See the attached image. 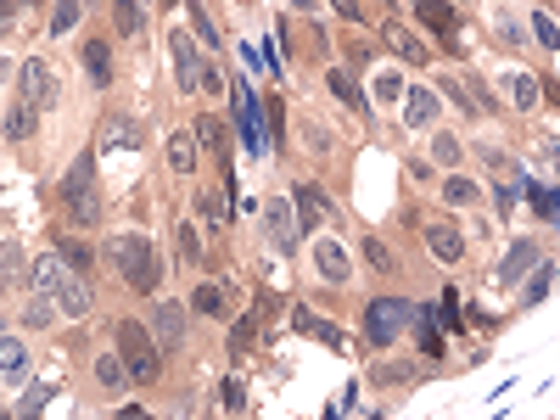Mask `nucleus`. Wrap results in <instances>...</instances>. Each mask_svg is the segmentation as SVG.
<instances>
[{
  "label": "nucleus",
  "mask_w": 560,
  "mask_h": 420,
  "mask_svg": "<svg viewBox=\"0 0 560 420\" xmlns=\"http://www.w3.org/2000/svg\"><path fill=\"white\" fill-rule=\"evenodd\" d=\"M107 264L124 275V286L129 292H140V297H152L157 292V280H163V258H157V247H152V236H140V230H118V236H107Z\"/></svg>",
  "instance_id": "nucleus-1"
},
{
  "label": "nucleus",
  "mask_w": 560,
  "mask_h": 420,
  "mask_svg": "<svg viewBox=\"0 0 560 420\" xmlns=\"http://www.w3.org/2000/svg\"><path fill=\"white\" fill-rule=\"evenodd\" d=\"M112 348L124 353L135 392H152L157 381H163V342L152 336V325H140V320H118V325H112Z\"/></svg>",
  "instance_id": "nucleus-2"
},
{
  "label": "nucleus",
  "mask_w": 560,
  "mask_h": 420,
  "mask_svg": "<svg viewBox=\"0 0 560 420\" xmlns=\"http://www.w3.org/2000/svg\"><path fill=\"white\" fill-rule=\"evenodd\" d=\"M56 196H62V208H68V219L73 224H90L101 219V185H96V157L90 152H79L68 163V174H62V185H56Z\"/></svg>",
  "instance_id": "nucleus-3"
},
{
  "label": "nucleus",
  "mask_w": 560,
  "mask_h": 420,
  "mask_svg": "<svg viewBox=\"0 0 560 420\" xmlns=\"http://www.w3.org/2000/svg\"><path fill=\"white\" fill-rule=\"evenodd\" d=\"M404 331H415V303H409V297H387V292H381V297L364 303V342H370V348L387 353Z\"/></svg>",
  "instance_id": "nucleus-4"
},
{
  "label": "nucleus",
  "mask_w": 560,
  "mask_h": 420,
  "mask_svg": "<svg viewBox=\"0 0 560 420\" xmlns=\"http://www.w3.org/2000/svg\"><path fill=\"white\" fill-rule=\"evenodd\" d=\"M202 62H208V51H202L185 28H168V68H174L180 96H196V90H202Z\"/></svg>",
  "instance_id": "nucleus-5"
},
{
  "label": "nucleus",
  "mask_w": 560,
  "mask_h": 420,
  "mask_svg": "<svg viewBox=\"0 0 560 420\" xmlns=\"http://www.w3.org/2000/svg\"><path fill=\"white\" fill-rule=\"evenodd\" d=\"M264 236H269V252H275V258H292V252H297L303 224H297L292 196H269V202H264Z\"/></svg>",
  "instance_id": "nucleus-6"
},
{
  "label": "nucleus",
  "mask_w": 560,
  "mask_h": 420,
  "mask_svg": "<svg viewBox=\"0 0 560 420\" xmlns=\"http://www.w3.org/2000/svg\"><path fill=\"white\" fill-rule=\"evenodd\" d=\"M437 124H443V90H437V84H409V96H404V129H415V135H432Z\"/></svg>",
  "instance_id": "nucleus-7"
},
{
  "label": "nucleus",
  "mask_w": 560,
  "mask_h": 420,
  "mask_svg": "<svg viewBox=\"0 0 560 420\" xmlns=\"http://www.w3.org/2000/svg\"><path fill=\"white\" fill-rule=\"evenodd\" d=\"M17 84H23V101H34L40 112L62 101V79H56V68L45 62V56H28L23 73H17Z\"/></svg>",
  "instance_id": "nucleus-8"
},
{
  "label": "nucleus",
  "mask_w": 560,
  "mask_h": 420,
  "mask_svg": "<svg viewBox=\"0 0 560 420\" xmlns=\"http://www.w3.org/2000/svg\"><path fill=\"white\" fill-rule=\"evenodd\" d=\"M146 325H152V336L163 342V348H185V325H191V303H168V297H157L152 314H146Z\"/></svg>",
  "instance_id": "nucleus-9"
},
{
  "label": "nucleus",
  "mask_w": 560,
  "mask_h": 420,
  "mask_svg": "<svg viewBox=\"0 0 560 420\" xmlns=\"http://www.w3.org/2000/svg\"><path fill=\"white\" fill-rule=\"evenodd\" d=\"M314 269H320L325 286H348L353 280V258L342 236H314Z\"/></svg>",
  "instance_id": "nucleus-10"
},
{
  "label": "nucleus",
  "mask_w": 560,
  "mask_h": 420,
  "mask_svg": "<svg viewBox=\"0 0 560 420\" xmlns=\"http://www.w3.org/2000/svg\"><path fill=\"white\" fill-rule=\"evenodd\" d=\"M79 275V269L62 258V252H45V258H34V269H28V292H45V297H62L68 292V280Z\"/></svg>",
  "instance_id": "nucleus-11"
},
{
  "label": "nucleus",
  "mask_w": 560,
  "mask_h": 420,
  "mask_svg": "<svg viewBox=\"0 0 560 420\" xmlns=\"http://www.w3.org/2000/svg\"><path fill=\"white\" fill-rule=\"evenodd\" d=\"M544 264V247L532 236H516L510 247H504V264H499V286H521V280L532 275V269Z\"/></svg>",
  "instance_id": "nucleus-12"
},
{
  "label": "nucleus",
  "mask_w": 560,
  "mask_h": 420,
  "mask_svg": "<svg viewBox=\"0 0 560 420\" xmlns=\"http://www.w3.org/2000/svg\"><path fill=\"white\" fill-rule=\"evenodd\" d=\"M381 40H387V51L398 56V62H409V68H432V45L420 40L409 23H387L381 28Z\"/></svg>",
  "instance_id": "nucleus-13"
},
{
  "label": "nucleus",
  "mask_w": 560,
  "mask_h": 420,
  "mask_svg": "<svg viewBox=\"0 0 560 420\" xmlns=\"http://www.w3.org/2000/svg\"><path fill=\"white\" fill-rule=\"evenodd\" d=\"M426 252H432L437 264H460V258H465V236H460V224L432 219V224H426Z\"/></svg>",
  "instance_id": "nucleus-14"
},
{
  "label": "nucleus",
  "mask_w": 560,
  "mask_h": 420,
  "mask_svg": "<svg viewBox=\"0 0 560 420\" xmlns=\"http://www.w3.org/2000/svg\"><path fill=\"white\" fill-rule=\"evenodd\" d=\"M292 208H297V224H303V236H308V230H314V224L331 213V196H325L314 180H297L292 185Z\"/></svg>",
  "instance_id": "nucleus-15"
},
{
  "label": "nucleus",
  "mask_w": 560,
  "mask_h": 420,
  "mask_svg": "<svg viewBox=\"0 0 560 420\" xmlns=\"http://www.w3.org/2000/svg\"><path fill=\"white\" fill-rule=\"evenodd\" d=\"M426 163L443 168V174H454V168L465 163V140L454 135L448 124H437V129H432V140H426Z\"/></svg>",
  "instance_id": "nucleus-16"
},
{
  "label": "nucleus",
  "mask_w": 560,
  "mask_h": 420,
  "mask_svg": "<svg viewBox=\"0 0 560 420\" xmlns=\"http://www.w3.org/2000/svg\"><path fill=\"white\" fill-rule=\"evenodd\" d=\"M196 163H202V140H196V129H174V135H168V174L191 180Z\"/></svg>",
  "instance_id": "nucleus-17"
},
{
  "label": "nucleus",
  "mask_w": 560,
  "mask_h": 420,
  "mask_svg": "<svg viewBox=\"0 0 560 420\" xmlns=\"http://www.w3.org/2000/svg\"><path fill=\"white\" fill-rule=\"evenodd\" d=\"M230 101H236V118H241V140H247V152H269L264 124H258V101H252V90H247V84H236V90H230Z\"/></svg>",
  "instance_id": "nucleus-18"
},
{
  "label": "nucleus",
  "mask_w": 560,
  "mask_h": 420,
  "mask_svg": "<svg viewBox=\"0 0 560 420\" xmlns=\"http://www.w3.org/2000/svg\"><path fill=\"white\" fill-rule=\"evenodd\" d=\"M409 6H415V23L432 28L437 40H454V34H460V17H454L448 0H409Z\"/></svg>",
  "instance_id": "nucleus-19"
},
{
  "label": "nucleus",
  "mask_w": 560,
  "mask_h": 420,
  "mask_svg": "<svg viewBox=\"0 0 560 420\" xmlns=\"http://www.w3.org/2000/svg\"><path fill=\"white\" fill-rule=\"evenodd\" d=\"M191 314H202V320H224V314H230V280H202V286H196L191 292Z\"/></svg>",
  "instance_id": "nucleus-20"
},
{
  "label": "nucleus",
  "mask_w": 560,
  "mask_h": 420,
  "mask_svg": "<svg viewBox=\"0 0 560 420\" xmlns=\"http://www.w3.org/2000/svg\"><path fill=\"white\" fill-rule=\"evenodd\" d=\"M504 96H510L516 112H538L544 107V84H538V73H504Z\"/></svg>",
  "instance_id": "nucleus-21"
},
{
  "label": "nucleus",
  "mask_w": 560,
  "mask_h": 420,
  "mask_svg": "<svg viewBox=\"0 0 560 420\" xmlns=\"http://www.w3.org/2000/svg\"><path fill=\"white\" fill-rule=\"evenodd\" d=\"M62 314V303L56 297H45V292H28L23 297V308H17V331H45V325Z\"/></svg>",
  "instance_id": "nucleus-22"
},
{
  "label": "nucleus",
  "mask_w": 560,
  "mask_h": 420,
  "mask_svg": "<svg viewBox=\"0 0 560 420\" xmlns=\"http://www.w3.org/2000/svg\"><path fill=\"white\" fill-rule=\"evenodd\" d=\"M482 163H488V174H493V191H521V185H527L521 163L510 152H499V146H488V152H482Z\"/></svg>",
  "instance_id": "nucleus-23"
},
{
  "label": "nucleus",
  "mask_w": 560,
  "mask_h": 420,
  "mask_svg": "<svg viewBox=\"0 0 560 420\" xmlns=\"http://www.w3.org/2000/svg\"><path fill=\"white\" fill-rule=\"evenodd\" d=\"M191 213L202 224H213V230H224V224H230V185H219V191H196Z\"/></svg>",
  "instance_id": "nucleus-24"
},
{
  "label": "nucleus",
  "mask_w": 560,
  "mask_h": 420,
  "mask_svg": "<svg viewBox=\"0 0 560 420\" xmlns=\"http://www.w3.org/2000/svg\"><path fill=\"white\" fill-rule=\"evenodd\" d=\"M437 196H443L448 208H476V202H482V185L471 180V174H460V168H454V174H443V185H437Z\"/></svg>",
  "instance_id": "nucleus-25"
},
{
  "label": "nucleus",
  "mask_w": 560,
  "mask_h": 420,
  "mask_svg": "<svg viewBox=\"0 0 560 420\" xmlns=\"http://www.w3.org/2000/svg\"><path fill=\"white\" fill-rule=\"evenodd\" d=\"M96 387H101V392L135 387V381H129V364H124V353H118V348H112V353H96Z\"/></svg>",
  "instance_id": "nucleus-26"
},
{
  "label": "nucleus",
  "mask_w": 560,
  "mask_h": 420,
  "mask_svg": "<svg viewBox=\"0 0 560 420\" xmlns=\"http://www.w3.org/2000/svg\"><path fill=\"white\" fill-rule=\"evenodd\" d=\"M0 364H6V387H23L28 381V348H23V336L6 331V342H0Z\"/></svg>",
  "instance_id": "nucleus-27"
},
{
  "label": "nucleus",
  "mask_w": 560,
  "mask_h": 420,
  "mask_svg": "<svg viewBox=\"0 0 560 420\" xmlns=\"http://www.w3.org/2000/svg\"><path fill=\"white\" fill-rule=\"evenodd\" d=\"M370 381H376L381 392H409L420 381V370H415V364H404V359H387V364H376V370H370Z\"/></svg>",
  "instance_id": "nucleus-28"
},
{
  "label": "nucleus",
  "mask_w": 560,
  "mask_h": 420,
  "mask_svg": "<svg viewBox=\"0 0 560 420\" xmlns=\"http://www.w3.org/2000/svg\"><path fill=\"white\" fill-rule=\"evenodd\" d=\"M124 146H135V124H129L124 112H107V118H101L96 152H124Z\"/></svg>",
  "instance_id": "nucleus-29"
},
{
  "label": "nucleus",
  "mask_w": 560,
  "mask_h": 420,
  "mask_svg": "<svg viewBox=\"0 0 560 420\" xmlns=\"http://www.w3.org/2000/svg\"><path fill=\"white\" fill-rule=\"evenodd\" d=\"M84 73H90L96 90H107V84H112V45L107 40H84Z\"/></svg>",
  "instance_id": "nucleus-30"
},
{
  "label": "nucleus",
  "mask_w": 560,
  "mask_h": 420,
  "mask_svg": "<svg viewBox=\"0 0 560 420\" xmlns=\"http://www.w3.org/2000/svg\"><path fill=\"white\" fill-rule=\"evenodd\" d=\"M325 90H331V96L342 101V107H353V112H359V118H370V101L359 96V84H353L342 68H331V73H325Z\"/></svg>",
  "instance_id": "nucleus-31"
},
{
  "label": "nucleus",
  "mask_w": 560,
  "mask_h": 420,
  "mask_svg": "<svg viewBox=\"0 0 560 420\" xmlns=\"http://www.w3.org/2000/svg\"><path fill=\"white\" fill-rule=\"evenodd\" d=\"M527 28H532V23H521L510 6H499V12H493V34H499L510 51H527Z\"/></svg>",
  "instance_id": "nucleus-32"
},
{
  "label": "nucleus",
  "mask_w": 560,
  "mask_h": 420,
  "mask_svg": "<svg viewBox=\"0 0 560 420\" xmlns=\"http://www.w3.org/2000/svg\"><path fill=\"white\" fill-rule=\"evenodd\" d=\"M34 112H40L34 101L17 96L12 107H6V140H28V135H34Z\"/></svg>",
  "instance_id": "nucleus-33"
},
{
  "label": "nucleus",
  "mask_w": 560,
  "mask_h": 420,
  "mask_svg": "<svg viewBox=\"0 0 560 420\" xmlns=\"http://www.w3.org/2000/svg\"><path fill=\"white\" fill-rule=\"evenodd\" d=\"M79 17H84V0H56V12H51V40H68L73 28H79Z\"/></svg>",
  "instance_id": "nucleus-34"
},
{
  "label": "nucleus",
  "mask_w": 560,
  "mask_h": 420,
  "mask_svg": "<svg viewBox=\"0 0 560 420\" xmlns=\"http://www.w3.org/2000/svg\"><path fill=\"white\" fill-rule=\"evenodd\" d=\"M404 96H409V84H404V73H392V68H381V73H376V107H404Z\"/></svg>",
  "instance_id": "nucleus-35"
},
{
  "label": "nucleus",
  "mask_w": 560,
  "mask_h": 420,
  "mask_svg": "<svg viewBox=\"0 0 560 420\" xmlns=\"http://www.w3.org/2000/svg\"><path fill=\"white\" fill-rule=\"evenodd\" d=\"M56 252H62V258L79 269V275H90V264H96V247H90V241H79V236H56Z\"/></svg>",
  "instance_id": "nucleus-36"
},
{
  "label": "nucleus",
  "mask_w": 560,
  "mask_h": 420,
  "mask_svg": "<svg viewBox=\"0 0 560 420\" xmlns=\"http://www.w3.org/2000/svg\"><path fill=\"white\" fill-rule=\"evenodd\" d=\"M174 241H180L174 252H180V264H185V269H196V264H202V230H196L191 219H185L180 230H174Z\"/></svg>",
  "instance_id": "nucleus-37"
},
{
  "label": "nucleus",
  "mask_w": 560,
  "mask_h": 420,
  "mask_svg": "<svg viewBox=\"0 0 560 420\" xmlns=\"http://www.w3.org/2000/svg\"><path fill=\"white\" fill-rule=\"evenodd\" d=\"M297 331H308V336H320L325 348H342V331H336L331 320H314L308 308H297Z\"/></svg>",
  "instance_id": "nucleus-38"
},
{
  "label": "nucleus",
  "mask_w": 560,
  "mask_h": 420,
  "mask_svg": "<svg viewBox=\"0 0 560 420\" xmlns=\"http://www.w3.org/2000/svg\"><path fill=\"white\" fill-rule=\"evenodd\" d=\"M140 23H146V17H140V6L135 0H112V28H118V34H140Z\"/></svg>",
  "instance_id": "nucleus-39"
},
{
  "label": "nucleus",
  "mask_w": 560,
  "mask_h": 420,
  "mask_svg": "<svg viewBox=\"0 0 560 420\" xmlns=\"http://www.w3.org/2000/svg\"><path fill=\"white\" fill-rule=\"evenodd\" d=\"M364 264L376 269V275H392V269H398V258L387 252V241H381V236H364Z\"/></svg>",
  "instance_id": "nucleus-40"
},
{
  "label": "nucleus",
  "mask_w": 560,
  "mask_h": 420,
  "mask_svg": "<svg viewBox=\"0 0 560 420\" xmlns=\"http://www.w3.org/2000/svg\"><path fill=\"white\" fill-rule=\"evenodd\" d=\"M527 23H532V40L544 45V51H560V23H555V17H549V12H532Z\"/></svg>",
  "instance_id": "nucleus-41"
},
{
  "label": "nucleus",
  "mask_w": 560,
  "mask_h": 420,
  "mask_svg": "<svg viewBox=\"0 0 560 420\" xmlns=\"http://www.w3.org/2000/svg\"><path fill=\"white\" fill-rule=\"evenodd\" d=\"M196 140H202L208 152H224V124L213 118V112H202V118H196Z\"/></svg>",
  "instance_id": "nucleus-42"
},
{
  "label": "nucleus",
  "mask_w": 560,
  "mask_h": 420,
  "mask_svg": "<svg viewBox=\"0 0 560 420\" xmlns=\"http://www.w3.org/2000/svg\"><path fill=\"white\" fill-rule=\"evenodd\" d=\"M224 90H230V84H224V68H219V56L208 51V62H202V96H213V101H219Z\"/></svg>",
  "instance_id": "nucleus-43"
},
{
  "label": "nucleus",
  "mask_w": 560,
  "mask_h": 420,
  "mask_svg": "<svg viewBox=\"0 0 560 420\" xmlns=\"http://www.w3.org/2000/svg\"><path fill=\"white\" fill-rule=\"evenodd\" d=\"M191 28H196V40L208 45V51H219V34H213V17H202V12H191Z\"/></svg>",
  "instance_id": "nucleus-44"
},
{
  "label": "nucleus",
  "mask_w": 560,
  "mask_h": 420,
  "mask_svg": "<svg viewBox=\"0 0 560 420\" xmlns=\"http://www.w3.org/2000/svg\"><path fill=\"white\" fill-rule=\"evenodd\" d=\"M325 6H331L336 17H342V23H364V12H359V0H325Z\"/></svg>",
  "instance_id": "nucleus-45"
},
{
  "label": "nucleus",
  "mask_w": 560,
  "mask_h": 420,
  "mask_svg": "<svg viewBox=\"0 0 560 420\" xmlns=\"http://www.w3.org/2000/svg\"><path fill=\"white\" fill-rule=\"evenodd\" d=\"M544 157H549V168L560 174V140H549V146H544Z\"/></svg>",
  "instance_id": "nucleus-46"
},
{
  "label": "nucleus",
  "mask_w": 560,
  "mask_h": 420,
  "mask_svg": "<svg viewBox=\"0 0 560 420\" xmlns=\"http://www.w3.org/2000/svg\"><path fill=\"white\" fill-rule=\"evenodd\" d=\"M17 6H34V0H6V12H17Z\"/></svg>",
  "instance_id": "nucleus-47"
}]
</instances>
